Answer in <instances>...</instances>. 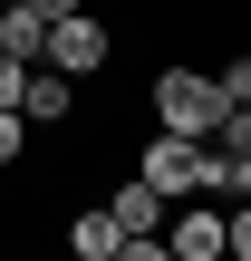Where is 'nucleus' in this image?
<instances>
[{"mask_svg":"<svg viewBox=\"0 0 251 261\" xmlns=\"http://www.w3.org/2000/svg\"><path fill=\"white\" fill-rule=\"evenodd\" d=\"M58 242H68V261H116V252H126V232H116L106 203H77V213L58 223Z\"/></svg>","mask_w":251,"mask_h":261,"instance_id":"obj_6","label":"nucleus"},{"mask_svg":"<svg viewBox=\"0 0 251 261\" xmlns=\"http://www.w3.org/2000/svg\"><path fill=\"white\" fill-rule=\"evenodd\" d=\"M19 155H29V116H0V174H10Z\"/></svg>","mask_w":251,"mask_h":261,"instance_id":"obj_11","label":"nucleus"},{"mask_svg":"<svg viewBox=\"0 0 251 261\" xmlns=\"http://www.w3.org/2000/svg\"><path fill=\"white\" fill-rule=\"evenodd\" d=\"M29 10H39V19H48V29H58V19H77V10H87V0H29Z\"/></svg>","mask_w":251,"mask_h":261,"instance_id":"obj_14","label":"nucleus"},{"mask_svg":"<svg viewBox=\"0 0 251 261\" xmlns=\"http://www.w3.org/2000/svg\"><path fill=\"white\" fill-rule=\"evenodd\" d=\"M145 107H155V136H193V145H213V136H222V116H232L222 77H203V68H155Z\"/></svg>","mask_w":251,"mask_h":261,"instance_id":"obj_1","label":"nucleus"},{"mask_svg":"<svg viewBox=\"0 0 251 261\" xmlns=\"http://www.w3.org/2000/svg\"><path fill=\"white\" fill-rule=\"evenodd\" d=\"M232 261H251V203H232Z\"/></svg>","mask_w":251,"mask_h":261,"instance_id":"obj_13","label":"nucleus"},{"mask_svg":"<svg viewBox=\"0 0 251 261\" xmlns=\"http://www.w3.org/2000/svg\"><path fill=\"white\" fill-rule=\"evenodd\" d=\"M0 58H19V68L48 58V19H39L29 0H0Z\"/></svg>","mask_w":251,"mask_h":261,"instance_id":"obj_7","label":"nucleus"},{"mask_svg":"<svg viewBox=\"0 0 251 261\" xmlns=\"http://www.w3.org/2000/svg\"><path fill=\"white\" fill-rule=\"evenodd\" d=\"M213 77H222V97H232V107H251V48H242V58H222Z\"/></svg>","mask_w":251,"mask_h":261,"instance_id":"obj_9","label":"nucleus"},{"mask_svg":"<svg viewBox=\"0 0 251 261\" xmlns=\"http://www.w3.org/2000/svg\"><path fill=\"white\" fill-rule=\"evenodd\" d=\"M19 97H29V68H19V58H0V116H19Z\"/></svg>","mask_w":251,"mask_h":261,"instance_id":"obj_10","label":"nucleus"},{"mask_svg":"<svg viewBox=\"0 0 251 261\" xmlns=\"http://www.w3.org/2000/svg\"><path fill=\"white\" fill-rule=\"evenodd\" d=\"M19 116H29V126H68V116H77V87H68L58 68H29V97H19Z\"/></svg>","mask_w":251,"mask_h":261,"instance_id":"obj_8","label":"nucleus"},{"mask_svg":"<svg viewBox=\"0 0 251 261\" xmlns=\"http://www.w3.org/2000/svg\"><path fill=\"white\" fill-rule=\"evenodd\" d=\"M213 145H222V155H251V107H232V116H222V136H213Z\"/></svg>","mask_w":251,"mask_h":261,"instance_id":"obj_12","label":"nucleus"},{"mask_svg":"<svg viewBox=\"0 0 251 261\" xmlns=\"http://www.w3.org/2000/svg\"><path fill=\"white\" fill-rule=\"evenodd\" d=\"M135 174H145L164 203H213V194H232V165H222L213 145H193V136H145Z\"/></svg>","mask_w":251,"mask_h":261,"instance_id":"obj_2","label":"nucleus"},{"mask_svg":"<svg viewBox=\"0 0 251 261\" xmlns=\"http://www.w3.org/2000/svg\"><path fill=\"white\" fill-rule=\"evenodd\" d=\"M164 252H174V261H232V213H213V203H174Z\"/></svg>","mask_w":251,"mask_h":261,"instance_id":"obj_4","label":"nucleus"},{"mask_svg":"<svg viewBox=\"0 0 251 261\" xmlns=\"http://www.w3.org/2000/svg\"><path fill=\"white\" fill-rule=\"evenodd\" d=\"M116 261H174V252H164V242H126Z\"/></svg>","mask_w":251,"mask_h":261,"instance_id":"obj_15","label":"nucleus"},{"mask_svg":"<svg viewBox=\"0 0 251 261\" xmlns=\"http://www.w3.org/2000/svg\"><path fill=\"white\" fill-rule=\"evenodd\" d=\"M106 213H116V232H126V242H164V223H174V203H164L145 174H126V184L106 194Z\"/></svg>","mask_w":251,"mask_h":261,"instance_id":"obj_5","label":"nucleus"},{"mask_svg":"<svg viewBox=\"0 0 251 261\" xmlns=\"http://www.w3.org/2000/svg\"><path fill=\"white\" fill-rule=\"evenodd\" d=\"M106 58H116V29H106L97 10H77V19L48 29V58H39V68H58V77H97Z\"/></svg>","mask_w":251,"mask_h":261,"instance_id":"obj_3","label":"nucleus"}]
</instances>
